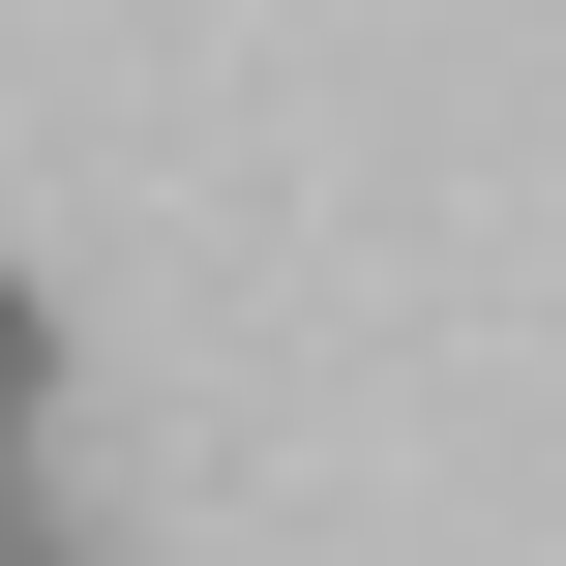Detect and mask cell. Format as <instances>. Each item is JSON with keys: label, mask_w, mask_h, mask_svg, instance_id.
Here are the masks:
<instances>
[{"label": "cell", "mask_w": 566, "mask_h": 566, "mask_svg": "<svg viewBox=\"0 0 566 566\" xmlns=\"http://www.w3.org/2000/svg\"><path fill=\"white\" fill-rule=\"evenodd\" d=\"M30 418H60V298L0 269V448H30Z\"/></svg>", "instance_id": "cell-1"}, {"label": "cell", "mask_w": 566, "mask_h": 566, "mask_svg": "<svg viewBox=\"0 0 566 566\" xmlns=\"http://www.w3.org/2000/svg\"><path fill=\"white\" fill-rule=\"evenodd\" d=\"M0 566H90V537H60V507H30V478H0Z\"/></svg>", "instance_id": "cell-2"}]
</instances>
